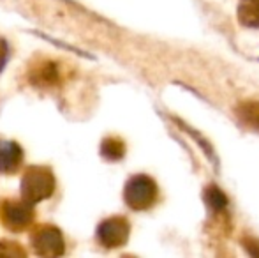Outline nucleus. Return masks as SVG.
Masks as SVG:
<instances>
[{"label": "nucleus", "instance_id": "nucleus-1", "mask_svg": "<svg viewBox=\"0 0 259 258\" xmlns=\"http://www.w3.org/2000/svg\"><path fill=\"white\" fill-rule=\"evenodd\" d=\"M57 190V179L50 166L46 165H28L23 170L20 180V195L32 205L52 198Z\"/></svg>", "mask_w": 259, "mask_h": 258}, {"label": "nucleus", "instance_id": "nucleus-2", "mask_svg": "<svg viewBox=\"0 0 259 258\" xmlns=\"http://www.w3.org/2000/svg\"><path fill=\"white\" fill-rule=\"evenodd\" d=\"M159 186L145 173L133 175L123 186V202L131 210H148L157 203Z\"/></svg>", "mask_w": 259, "mask_h": 258}, {"label": "nucleus", "instance_id": "nucleus-3", "mask_svg": "<svg viewBox=\"0 0 259 258\" xmlns=\"http://www.w3.org/2000/svg\"><path fill=\"white\" fill-rule=\"evenodd\" d=\"M35 221V209L30 202L18 198L0 200V225L6 230L21 234L28 230Z\"/></svg>", "mask_w": 259, "mask_h": 258}, {"label": "nucleus", "instance_id": "nucleus-4", "mask_svg": "<svg viewBox=\"0 0 259 258\" xmlns=\"http://www.w3.org/2000/svg\"><path fill=\"white\" fill-rule=\"evenodd\" d=\"M32 251L37 256L57 258L65 255V239L58 227L50 223L35 225L28 235Z\"/></svg>", "mask_w": 259, "mask_h": 258}, {"label": "nucleus", "instance_id": "nucleus-5", "mask_svg": "<svg viewBox=\"0 0 259 258\" xmlns=\"http://www.w3.org/2000/svg\"><path fill=\"white\" fill-rule=\"evenodd\" d=\"M131 235V223L123 216H111L101 221L96 228V241L104 249H116L127 244Z\"/></svg>", "mask_w": 259, "mask_h": 258}, {"label": "nucleus", "instance_id": "nucleus-6", "mask_svg": "<svg viewBox=\"0 0 259 258\" xmlns=\"http://www.w3.org/2000/svg\"><path fill=\"white\" fill-rule=\"evenodd\" d=\"M25 152L14 140L0 138V175H14L21 168Z\"/></svg>", "mask_w": 259, "mask_h": 258}, {"label": "nucleus", "instance_id": "nucleus-7", "mask_svg": "<svg viewBox=\"0 0 259 258\" xmlns=\"http://www.w3.org/2000/svg\"><path fill=\"white\" fill-rule=\"evenodd\" d=\"M62 75L55 62L34 64L28 71V80L35 87H55L58 85Z\"/></svg>", "mask_w": 259, "mask_h": 258}, {"label": "nucleus", "instance_id": "nucleus-8", "mask_svg": "<svg viewBox=\"0 0 259 258\" xmlns=\"http://www.w3.org/2000/svg\"><path fill=\"white\" fill-rule=\"evenodd\" d=\"M101 156L109 163L122 161L125 156V141L118 136H106L101 141Z\"/></svg>", "mask_w": 259, "mask_h": 258}, {"label": "nucleus", "instance_id": "nucleus-9", "mask_svg": "<svg viewBox=\"0 0 259 258\" xmlns=\"http://www.w3.org/2000/svg\"><path fill=\"white\" fill-rule=\"evenodd\" d=\"M238 21L243 27L259 28V0H240Z\"/></svg>", "mask_w": 259, "mask_h": 258}, {"label": "nucleus", "instance_id": "nucleus-10", "mask_svg": "<svg viewBox=\"0 0 259 258\" xmlns=\"http://www.w3.org/2000/svg\"><path fill=\"white\" fill-rule=\"evenodd\" d=\"M235 114L245 126L259 129V101H242L235 108Z\"/></svg>", "mask_w": 259, "mask_h": 258}, {"label": "nucleus", "instance_id": "nucleus-11", "mask_svg": "<svg viewBox=\"0 0 259 258\" xmlns=\"http://www.w3.org/2000/svg\"><path fill=\"white\" fill-rule=\"evenodd\" d=\"M203 198H205L206 205L213 210V214H221L226 212V207H228V196L222 193L217 186H208L203 193Z\"/></svg>", "mask_w": 259, "mask_h": 258}, {"label": "nucleus", "instance_id": "nucleus-12", "mask_svg": "<svg viewBox=\"0 0 259 258\" xmlns=\"http://www.w3.org/2000/svg\"><path fill=\"white\" fill-rule=\"evenodd\" d=\"M0 256H18L25 258L27 256V249L16 241H9V239H2L0 241Z\"/></svg>", "mask_w": 259, "mask_h": 258}, {"label": "nucleus", "instance_id": "nucleus-13", "mask_svg": "<svg viewBox=\"0 0 259 258\" xmlns=\"http://www.w3.org/2000/svg\"><path fill=\"white\" fill-rule=\"evenodd\" d=\"M9 59H11V46H9V43H7L6 38L0 35V72L6 69Z\"/></svg>", "mask_w": 259, "mask_h": 258}, {"label": "nucleus", "instance_id": "nucleus-14", "mask_svg": "<svg viewBox=\"0 0 259 258\" xmlns=\"http://www.w3.org/2000/svg\"><path fill=\"white\" fill-rule=\"evenodd\" d=\"M243 246H245L247 251H249L250 255L259 256V242L257 241H254V239H245V241H243Z\"/></svg>", "mask_w": 259, "mask_h": 258}]
</instances>
